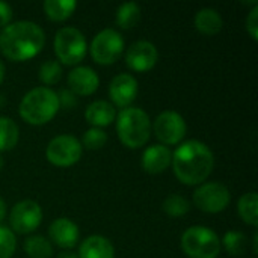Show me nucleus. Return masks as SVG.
Here are the masks:
<instances>
[{
    "label": "nucleus",
    "instance_id": "1",
    "mask_svg": "<svg viewBox=\"0 0 258 258\" xmlns=\"http://www.w3.org/2000/svg\"><path fill=\"white\" fill-rule=\"evenodd\" d=\"M171 163L175 177L183 184L194 186L209 178L213 171L215 157L204 142L187 141L175 150Z\"/></svg>",
    "mask_w": 258,
    "mask_h": 258
},
{
    "label": "nucleus",
    "instance_id": "2",
    "mask_svg": "<svg viewBox=\"0 0 258 258\" xmlns=\"http://www.w3.org/2000/svg\"><path fill=\"white\" fill-rule=\"evenodd\" d=\"M45 42L44 30L33 21H15L3 27L0 33V51L14 62H23L36 56Z\"/></svg>",
    "mask_w": 258,
    "mask_h": 258
},
{
    "label": "nucleus",
    "instance_id": "3",
    "mask_svg": "<svg viewBox=\"0 0 258 258\" xmlns=\"http://www.w3.org/2000/svg\"><path fill=\"white\" fill-rule=\"evenodd\" d=\"M59 107L57 94L50 88L39 86L23 97L20 103V116L32 125H42L56 116Z\"/></svg>",
    "mask_w": 258,
    "mask_h": 258
},
{
    "label": "nucleus",
    "instance_id": "4",
    "mask_svg": "<svg viewBox=\"0 0 258 258\" xmlns=\"http://www.w3.org/2000/svg\"><path fill=\"white\" fill-rule=\"evenodd\" d=\"M116 132L119 141L128 148H141L144 147L151 133V124L148 115L139 107H127L122 109L118 115Z\"/></svg>",
    "mask_w": 258,
    "mask_h": 258
},
{
    "label": "nucleus",
    "instance_id": "5",
    "mask_svg": "<svg viewBox=\"0 0 258 258\" xmlns=\"http://www.w3.org/2000/svg\"><path fill=\"white\" fill-rule=\"evenodd\" d=\"M181 249L190 258H216L221 252V240L207 227H190L181 236Z\"/></svg>",
    "mask_w": 258,
    "mask_h": 258
},
{
    "label": "nucleus",
    "instance_id": "6",
    "mask_svg": "<svg viewBox=\"0 0 258 258\" xmlns=\"http://www.w3.org/2000/svg\"><path fill=\"white\" fill-rule=\"evenodd\" d=\"M88 44L80 30L76 27H62L54 36V51L57 59L65 65H76L86 56Z\"/></svg>",
    "mask_w": 258,
    "mask_h": 258
},
{
    "label": "nucleus",
    "instance_id": "7",
    "mask_svg": "<svg viewBox=\"0 0 258 258\" xmlns=\"http://www.w3.org/2000/svg\"><path fill=\"white\" fill-rule=\"evenodd\" d=\"M124 51V39L119 32L104 29L98 32L91 42V56L100 65L115 63Z\"/></svg>",
    "mask_w": 258,
    "mask_h": 258
},
{
    "label": "nucleus",
    "instance_id": "8",
    "mask_svg": "<svg viewBox=\"0 0 258 258\" xmlns=\"http://www.w3.org/2000/svg\"><path fill=\"white\" fill-rule=\"evenodd\" d=\"M47 160L59 168L73 166L82 157V145L71 135H60L53 138L45 150Z\"/></svg>",
    "mask_w": 258,
    "mask_h": 258
},
{
    "label": "nucleus",
    "instance_id": "9",
    "mask_svg": "<svg viewBox=\"0 0 258 258\" xmlns=\"http://www.w3.org/2000/svg\"><path fill=\"white\" fill-rule=\"evenodd\" d=\"M230 201V190L222 183H206L194 194V204L206 213H219L228 207Z\"/></svg>",
    "mask_w": 258,
    "mask_h": 258
},
{
    "label": "nucleus",
    "instance_id": "10",
    "mask_svg": "<svg viewBox=\"0 0 258 258\" xmlns=\"http://www.w3.org/2000/svg\"><path fill=\"white\" fill-rule=\"evenodd\" d=\"M154 133L157 139L166 145H177L186 135V122L183 116L174 110L162 112L154 121Z\"/></svg>",
    "mask_w": 258,
    "mask_h": 258
},
{
    "label": "nucleus",
    "instance_id": "11",
    "mask_svg": "<svg viewBox=\"0 0 258 258\" xmlns=\"http://www.w3.org/2000/svg\"><path fill=\"white\" fill-rule=\"evenodd\" d=\"M41 221H42L41 207L32 200H24L15 204L9 216L11 227L18 234H27L35 231L39 227Z\"/></svg>",
    "mask_w": 258,
    "mask_h": 258
},
{
    "label": "nucleus",
    "instance_id": "12",
    "mask_svg": "<svg viewBox=\"0 0 258 258\" xmlns=\"http://www.w3.org/2000/svg\"><path fill=\"white\" fill-rule=\"evenodd\" d=\"M159 53L154 44L150 41H138L132 44L125 53V63L130 70L138 73L150 71L157 62Z\"/></svg>",
    "mask_w": 258,
    "mask_h": 258
},
{
    "label": "nucleus",
    "instance_id": "13",
    "mask_svg": "<svg viewBox=\"0 0 258 258\" xmlns=\"http://www.w3.org/2000/svg\"><path fill=\"white\" fill-rule=\"evenodd\" d=\"M109 95L110 100L118 106L127 109L138 95V82L130 74H118L112 79L109 85Z\"/></svg>",
    "mask_w": 258,
    "mask_h": 258
},
{
    "label": "nucleus",
    "instance_id": "14",
    "mask_svg": "<svg viewBox=\"0 0 258 258\" xmlns=\"http://www.w3.org/2000/svg\"><path fill=\"white\" fill-rule=\"evenodd\" d=\"M100 79L89 67H77L68 74V86L74 95H91L98 89Z\"/></svg>",
    "mask_w": 258,
    "mask_h": 258
},
{
    "label": "nucleus",
    "instance_id": "15",
    "mask_svg": "<svg viewBox=\"0 0 258 258\" xmlns=\"http://www.w3.org/2000/svg\"><path fill=\"white\" fill-rule=\"evenodd\" d=\"M48 234L57 246L65 249L74 248L79 242V227L67 218H57L53 221L48 228Z\"/></svg>",
    "mask_w": 258,
    "mask_h": 258
},
{
    "label": "nucleus",
    "instance_id": "16",
    "mask_svg": "<svg viewBox=\"0 0 258 258\" xmlns=\"http://www.w3.org/2000/svg\"><path fill=\"white\" fill-rule=\"evenodd\" d=\"M172 153L165 145H153L145 150L142 156V168L150 174H160L169 168Z\"/></svg>",
    "mask_w": 258,
    "mask_h": 258
},
{
    "label": "nucleus",
    "instance_id": "17",
    "mask_svg": "<svg viewBox=\"0 0 258 258\" xmlns=\"http://www.w3.org/2000/svg\"><path fill=\"white\" fill-rule=\"evenodd\" d=\"M79 258H115V249L106 237L91 236L82 242Z\"/></svg>",
    "mask_w": 258,
    "mask_h": 258
},
{
    "label": "nucleus",
    "instance_id": "18",
    "mask_svg": "<svg viewBox=\"0 0 258 258\" xmlns=\"http://www.w3.org/2000/svg\"><path fill=\"white\" fill-rule=\"evenodd\" d=\"M86 122L94 125V128H101L110 125L115 119V109L107 101H94L85 110Z\"/></svg>",
    "mask_w": 258,
    "mask_h": 258
},
{
    "label": "nucleus",
    "instance_id": "19",
    "mask_svg": "<svg viewBox=\"0 0 258 258\" xmlns=\"http://www.w3.org/2000/svg\"><path fill=\"white\" fill-rule=\"evenodd\" d=\"M222 26L224 20L216 9L204 8L200 9L195 15V27L203 35H216L222 30Z\"/></svg>",
    "mask_w": 258,
    "mask_h": 258
},
{
    "label": "nucleus",
    "instance_id": "20",
    "mask_svg": "<svg viewBox=\"0 0 258 258\" xmlns=\"http://www.w3.org/2000/svg\"><path fill=\"white\" fill-rule=\"evenodd\" d=\"M77 3L74 0H47L44 2V11L47 17L53 21H63L70 18L76 9Z\"/></svg>",
    "mask_w": 258,
    "mask_h": 258
},
{
    "label": "nucleus",
    "instance_id": "21",
    "mask_svg": "<svg viewBox=\"0 0 258 258\" xmlns=\"http://www.w3.org/2000/svg\"><path fill=\"white\" fill-rule=\"evenodd\" d=\"M20 138L18 125L8 116H0V153L12 150Z\"/></svg>",
    "mask_w": 258,
    "mask_h": 258
},
{
    "label": "nucleus",
    "instance_id": "22",
    "mask_svg": "<svg viewBox=\"0 0 258 258\" xmlns=\"http://www.w3.org/2000/svg\"><path fill=\"white\" fill-rule=\"evenodd\" d=\"M258 197L255 192H249L239 200L237 210L243 222L257 227L258 224Z\"/></svg>",
    "mask_w": 258,
    "mask_h": 258
},
{
    "label": "nucleus",
    "instance_id": "23",
    "mask_svg": "<svg viewBox=\"0 0 258 258\" xmlns=\"http://www.w3.org/2000/svg\"><path fill=\"white\" fill-rule=\"evenodd\" d=\"M141 20V8L133 2L122 3L116 11V23L121 29H133Z\"/></svg>",
    "mask_w": 258,
    "mask_h": 258
},
{
    "label": "nucleus",
    "instance_id": "24",
    "mask_svg": "<svg viewBox=\"0 0 258 258\" xmlns=\"http://www.w3.org/2000/svg\"><path fill=\"white\" fill-rule=\"evenodd\" d=\"M24 251L30 258H50L53 254L51 243L42 236H32L26 239Z\"/></svg>",
    "mask_w": 258,
    "mask_h": 258
},
{
    "label": "nucleus",
    "instance_id": "25",
    "mask_svg": "<svg viewBox=\"0 0 258 258\" xmlns=\"http://www.w3.org/2000/svg\"><path fill=\"white\" fill-rule=\"evenodd\" d=\"M163 210L168 216L171 218H181L183 215H186L190 209L189 201L186 198H183L181 195L172 194L169 195L165 201H163Z\"/></svg>",
    "mask_w": 258,
    "mask_h": 258
},
{
    "label": "nucleus",
    "instance_id": "26",
    "mask_svg": "<svg viewBox=\"0 0 258 258\" xmlns=\"http://www.w3.org/2000/svg\"><path fill=\"white\" fill-rule=\"evenodd\" d=\"M246 236L239 231H228L224 236V246L230 255L240 257L246 251Z\"/></svg>",
    "mask_w": 258,
    "mask_h": 258
},
{
    "label": "nucleus",
    "instance_id": "27",
    "mask_svg": "<svg viewBox=\"0 0 258 258\" xmlns=\"http://www.w3.org/2000/svg\"><path fill=\"white\" fill-rule=\"evenodd\" d=\"M39 80L44 85H54L60 80L62 77V67L59 62L56 60H45L41 67H39V74H38Z\"/></svg>",
    "mask_w": 258,
    "mask_h": 258
},
{
    "label": "nucleus",
    "instance_id": "28",
    "mask_svg": "<svg viewBox=\"0 0 258 258\" xmlns=\"http://www.w3.org/2000/svg\"><path fill=\"white\" fill-rule=\"evenodd\" d=\"M107 135L101 128H89L83 135V145L88 150H100L106 145Z\"/></svg>",
    "mask_w": 258,
    "mask_h": 258
},
{
    "label": "nucleus",
    "instance_id": "29",
    "mask_svg": "<svg viewBox=\"0 0 258 258\" xmlns=\"http://www.w3.org/2000/svg\"><path fill=\"white\" fill-rule=\"evenodd\" d=\"M15 236L14 233L6 228V227H0V258H11L15 252Z\"/></svg>",
    "mask_w": 258,
    "mask_h": 258
},
{
    "label": "nucleus",
    "instance_id": "30",
    "mask_svg": "<svg viewBox=\"0 0 258 258\" xmlns=\"http://www.w3.org/2000/svg\"><path fill=\"white\" fill-rule=\"evenodd\" d=\"M246 30L254 41L258 39V6H255L246 18Z\"/></svg>",
    "mask_w": 258,
    "mask_h": 258
},
{
    "label": "nucleus",
    "instance_id": "31",
    "mask_svg": "<svg viewBox=\"0 0 258 258\" xmlns=\"http://www.w3.org/2000/svg\"><path fill=\"white\" fill-rule=\"evenodd\" d=\"M57 98H59V106H65V109H71L74 104H76V95L70 91V89H63L57 94Z\"/></svg>",
    "mask_w": 258,
    "mask_h": 258
},
{
    "label": "nucleus",
    "instance_id": "32",
    "mask_svg": "<svg viewBox=\"0 0 258 258\" xmlns=\"http://www.w3.org/2000/svg\"><path fill=\"white\" fill-rule=\"evenodd\" d=\"M12 18V9L8 3L0 2V27H6L11 23Z\"/></svg>",
    "mask_w": 258,
    "mask_h": 258
},
{
    "label": "nucleus",
    "instance_id": "33",
    "mask_svg": "<svg viewBox=\"0 0 258 258\" xmlns=\"http://www.w3.org/2000/svg\"><path fill=\"white\" fill-rule=\"evenodd\" d=\"M5 215H6V204H5V201L0 198V222L5 219Z\"/></svg>",
    "mask_w": 258,
    "mask_h": 258
},
{
    "label": "nucleus",
    "instance_id": "34",
    "mask_svg": "<svg viewBox=\"0 0 258 258\" xmlns=\"http://www.w3.org/2000/svg\"><path fill=\"white\" fill-rule=\"evenodd\" d=\"M5 73H6V68H5V63L0 60V85H2V82L5 80Z\"/></svg>",
    "mask_w": 258,
    "mask_h": 258
},
{
    "label": "nucleus",
    "instance_id": "35",
    "mask_svg": "<svg viewBox=\"0 0 258 258\" xmlns=\"http://www.w3.org/2000/svg\"><path fill=\"white\" fill-rule=\"evenodd\" d=\"M56 258H77L74 252H60Z\"/></svg>",
    "mask_w": 258,
    "mask_h": 258
},
{
    "label": "nucleus",
    "instance_id": "36",
    "mask_svg": "<svg viewBox=\"0 0 258 258\" xmlns=\"http://www.w3.org/2000/svg\"><path fill=\"white\" fill-rule=\"evenodd\" d=\"M3 165H5V160H3V157H2V154H0V171H2V168H3Z\"/></svg>",
    "mask_w": 258,
    "mask_h": 258
}]
</instances>
